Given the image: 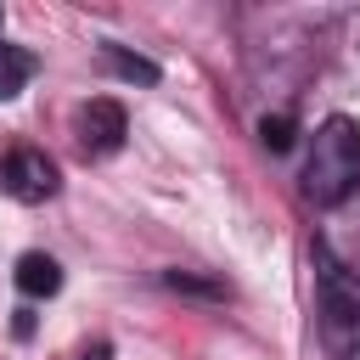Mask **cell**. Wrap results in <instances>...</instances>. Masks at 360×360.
<instances>
[{
  "mask_svg": "<svg viewBox=\"0 0 360 360\" xmlns=\"http://www.w3.org/2000/svg\"><path fill=\"white\" fill-rule=\"evenodd\" d=\"M354 191H360V124L338 112L315 129V146L304 158V197L321 208H338Z\"/></svg>",
  "mask_w": 360,
  "mask_h": 360,
  "instance_id": "1",
  "label": "cell"
},
{
  "mask_svg": "<svg viewBox=\"0 0 360 360\" xmlns=\"http://www.w3.org/2000/svg\"><path fill=\"white\" fill-rule=\"evenodd\" d=\"M315 315L326 349L338 354L360 349V264L338 259L326 242H315Z\"/></svg>",
  "mask_w": 360,
  "mask_h": 360,
  "instance_id": "2",
  "label": "cell"
},
{
  "mask_svg": "<svg viewBox=\"0 0 360 360\" xmlns=\"http://www.w3.org/2000/svg\"><path fill=\"white\" fill-rule=\"evenodd\" d=\"M56 186H62V174H56V163H51L39 146H11V152L0 158V191H6V197H17V202H45V197H56Z\"/></svg>",
  "mask_w": 360,
  "mask_h": 360,
  "instance_id": "3",
  "label": "cell"
},
{
  "mask_svg": "<svg viewBox=\"0 0 360 360\" xmlns=\"http://www.w3.org/2000/svg\"><path fill=\"white\" fill-rule=\"evenodd\" d=\"M124 135H129V118H124V107H118L112 96H96V101L79 112V146H84L90 158L118 152V146H124Z\"/></svg>",
  "mask_w": 360,
  "mask_h": 360,
  "instance_id": "4",
  "label": "cell"
},
{
  "mask_svg": "<svg viewBox=\"0 0 360 360\" xmlns=\"http://www.w3.org/2000/svg\"><path fill=\"white\" fill-rule=\"evenodd\" d=\"M17 287H22L28 298H51V292L62 287L56 259H51V253H22V259H17Z\"/></svg>",
  "mask_w": 360,
  "mask_h": 360,
  "instance_id": "5",
  "label": "cell"
},
{
  "mask_svg": "<svg viewBox=\"0 0 360 360\" xmlns=\"http://www.w3.org/2000/svg\"><path fill=\"white\" fill-rule=\"evenodd\" d=\"M0 22H6V17H0ZM28 73H34V56L0 39V101H11V96L28 84Z\"/></svg>",
  "mask_w": 360,
  "mask_h": 360,
  "instance_id": "6",
  "label": "cell"
},
{
  "mask_svg": "<svg viewBox=\"0 0 360 360\" xmlns=\"http://www.w3.org/2000/svg\"><path fill=\"white\" fill-rule=\"evenodd\" d=\"M107 56H112V68H118L124 79H141V84H158V68H152V62H141V56H129V51H118V45H112Z\"/></svg>",
  "mask_w": 360,
  "mask_h": 360,
  "instance_id": "7",
  "label": "cell"
},
{
  "mask_svg": "<svg viewBox=\"0 0 360 360\" xmlns=\"http://www.w3.org/2000/svg\"><path fill=\"white\" fill-rule=\"evenodd\" d=\"M259 141H264L270 152H287V146H292V118H287V112L264 118V124H259Z\"/></svg>",
  "mask_w": 360,
  "mask_h": 360,
  "instance_id": "8",
  "label": "cell"
},
{
  "mask_svg": "<svg viewBox=\"0 0 360 360\" xmlns=\"http://www.w3.org/2000/svg\"><path fill=\"white\" fill-rule=\"evenodd\" d=\"M84 360H112V349H107V343H96V349H84Z\"/></svg>",
  "mask_w": 360,
  "mask_h": 360,
  "instance_id": "9",
  "label": "cell"
}]
</instances>
